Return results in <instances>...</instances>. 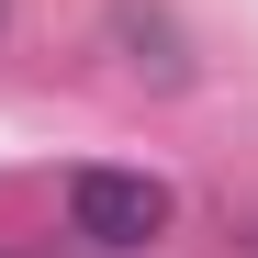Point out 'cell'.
Wrapping results in <instances>:
<instances>
[{
    "label": "cell",
    "instance_id": "6da1fadb",
    "mask_svg": "<svg viewBox=\"0 0 258 258\" xmlns=\"http://www.w3.org/2000/svg\"><path fill=\"white\" fill-rule=\"evenodd\" d=\"M68 225L123 258V247H157L180 225V191H168L157 168H68Z\"/></svg>",
    "mask_w": 258,
    "mask_h": 258
}]
</instances>
